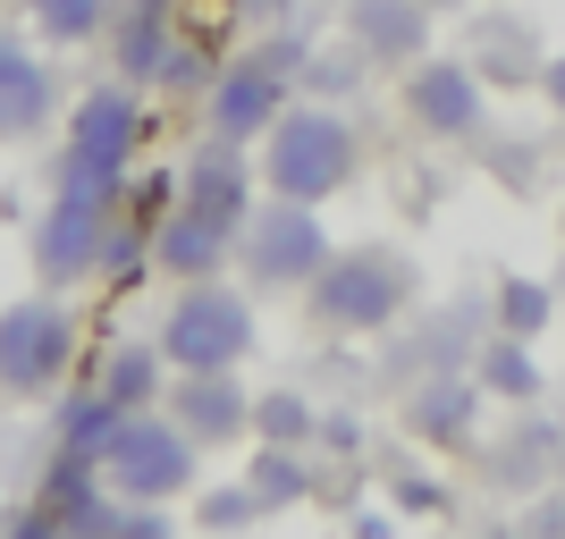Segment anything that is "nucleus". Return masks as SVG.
Instances as JSON below:
<instances>
[{
	"label": "nucleus",
	"instance_id": "28",
	"mask_svg": "<svg viewBox=\"0 0 565 539\" xmlns=\"http://www.w3.org/2000/svg\"><path fill=\"white\" fill-rule=\"evenodd\" d=\"M212 51L203 43H186V34H178V43H169V60H161V76H152V94H169V101H203L212 94Z\"/></svg>",
	"mask_w": 565,
	"mask_h": 539
},
{
	"label": "nucleus",
	"instance_id": "34",
	"mask_svg": "<svg viewBox=\"0 0 565 539\" xmlns=\"http://www.w3.org/2000/svg\"><path fill=\"white\" fill-rule=\"evenodd\" d=\"M541 94H548V110L565 118V51H557V60H548V68H541Z\"/></svg>",
	"mask_w": 565,
	"mask_h": 539
},
{
	"label": "nucleus",
	"instance_id": "27",
	"mask_svg": "<svg viewBox=\"0 0 565 539\" xmlns=\"http://www.w3.org/2000/svg\"><path fill=\"white\" fill-rule=\"evenodd\" d=\"M548 312H557V304H548L541 279H498V287H490V321L507 328V337H541Z\"/></svg>",
	"mask_w": 565,
	"mask_h": 539
},
{
	"label": "nucleus",
	"instance_id": "10",
	"mask_svg": "<svg viewBox=\"0 0 565 539\" xmlns=\"http://www.w3.org/2000/svg\"><path fill=\"white\" fill-rule=\"evenodd\" d=\"M287 68H270L262 51H245L236 68H220L212 76V94H203V118H212V136H236V143H262L270 127H279V110H287Z\"/></svg>",
	"mask_w": 565,
	"mask_h": 539
},
{
	"label": "nucleus",
	"instance_id": "7",
	"mask_svg": "<svg viewBox=\"0 0 565 539\" xmlns=\"http://www.w3.org/2000/svg\"><path fill=\"white\" fill-rule=\"evenodd\" d=\"M76 363V312L60 295H18L0 304V397H51Z\"/></svg>",
	"mask_w": 565,
	"mask_h": 539
},
{
	"label": "nucleus",
	"instance_id": "24",
	"mask_svg": "<svg viewBox=\"0 0 565 539\" xmlns=\"http://www.w3.org/2000/svg\"><path fill=\"white\" fill-rule=\"evenodd\" d=\"M557 446H565L557 422H523V439L498 446V481H507V489H541V481H557Z\"/></svg>",
	"mask_w": 565,
	"mask_h": 539
},
{
	"label": "nucleus",
	"instance_id": "1",
	"mask_svg": "<svg viewBox=\"0 0 565 539\" xmlns=\"http://www.w3.org/2000/svg\"><path fill=\"white\" fill-rule=\"evenodd\" d=\"M405 304H414V261L397 245H338L305 287V321L330 337H380Z\"/></svg>",
	"mask_w": 565,
	"mask_h": 539
},
{
	"label": "nucleus",
	"instance_id": "8",
	"mask_svg": "<svg viewBox=\"0 0 565 539\" xmlns=\"http://www.w3.org/2000/svg\"><path fill=\"white\" fill-rule=\"evenodd\" d=\"M118 203H102V194H76V186H51L43 219H34V279L60 295V287H85L102 261V236H110Z\"/></svg>",
	"mask_w": 565,
	"mask_h": 539
},
{
	"label": "nucleus",
	"instance_id": "18",
	"mask_svg": "<svg viewBox=\"0 0 565 539\" xmlns=\"http://www.w3.org/2000/svg\"><path fill=\"white\" fill-rule=\"evenodd\" d=\"M94 388H102L110 405H127V413L161 405V388H169V354H161V337H118Z\"/></svg>",
	"mask_w": 565,
	"mask_h": 539
},
{
	"label": "nucleus",
	"instance_id": "2",
	"mask_svg": "<svg viewBox=\"0 0 565 539\" xmlns=\"http://www.w3.org/2000/svg\"><path fill=\"white\" fill-rule=\"evenodd\" d=\"M136 143H143V101L136 85H85L68 101V143L51 161V186H76V194H102L118 203L127 194V169H136Z\"/></svg>",
	"mask_w": 565,
	"mask_h": 539
},
{
	"label": "nucleus",
	"instance_id": "6",
	"mask_svg": "<svg viewBox=\"0 0 565 539\" xmlns=\"http://www.w3.org/2000/svg\"><path fill=\"white\" fill-rule=\"evenodd\" d=\"M194 464H203V446L178 430V413H127L118 422V439L102 446V481H110L118 497H194L203 481H194Z\"/></svg>",
	"mask_w": 565,
	"mask_h": 539
},
{
	"label": "nucleus",
	"instance_id": "33",
	"mask_svg": "<svg viewBox=\"0 0 565 539\" xmlns=\"http://www.w3.org/2000/svg\"><path fill=\"white\" fill-rule=\"evenodd\" d=\"M312 446H338V455H354V446H363V422H347V413H321Z\"/></svg>",
	"mask_w": 565,
	"mask_h": 539
},
{
	"label": "nucleus",
	"instance_id": "9",
	"mask_svg": "<svg viewBox=\"0 0 565 539\" xmlns=\"http://www.w3.org/2000/svg\"><path fill=\"white\" fill-rule=\"evenodd\" d=\"M405 118H414L423 136H439V143H465V136H481V118H490V85H481L472 60L423 51V60L405 68Z\"/></svg>",
	"mask_w": 565,
	"mask_h": 539
},
{
	"label": "nucleus",
	"instance_id": "11",
	"mask_svg": "<svg viewBox=\"0 0 565 539\" xmlns=\"http://www.w3.org/2000/svg\"><path fill=\"white\" fill-rule=\"evenodd\" d=\"M178 212H203L220 228H245L254 212V161H245V143L236 136H203L178 161Z\"/></svg>",
	"mask_w": 565,
	"mask_h": 539
},
{
	"label": "nucleus",
	"instance_id": "16",
	"mask_svg": "<svg viewBox=\"0 0 565 539\" xmlns=\"http://www.w3.org/2000/svg\"><path fill=\"white\" fill-rule=\"evenodd\" d=\"M178 43V0H110V76L118 85H152Z\"/></svg>",
	"mask_w": 565,
	"mask_h": 539
},
{
	"label": "nucleus",
	"instance_id": "4",
	"mask_svg": "<svg viewBox=\"0 0 565 539\" xmlns=\"http://www.w3.org/2000/svg\"><path fill=\"white\" fill-rule=\"evenodd\" d=\"M262 346L254 304L220 279H186L161 312V354L169 371H245V354Z\"/></svg>",
	"mask_w": 565,
	"mask_h": 539
},
{
	"label": "nucleus",
	"instance_id": "12",
	"mask_svg": "<svg viewBox=\"0 0 565 539\" xmlns=\"http://www.w3.org/2000/svg\"><path fill=\"white\" fill-rule=\"evenodd\" d=\"M481 405H490V397H481V379H472V371H423L414 388H405L397 413H405V439L448 446V455H456V446L481 439Z\"/></svg>",
	"mask_w": 565,
	"mask_h": 539
},
{
	"label": "nucleus",
	"instance_id": "21",
	"mask_svg": "<svg viewBox=\"0 0 565 539\" xmlns=\"http://www.w3.org/2000/svg\"><path fill=\"white\" fill-rule=\"evenodd\" d=\"M472 379H481V397H507V405H532L541 397V363H532V337H481L472 354Z\"/></svg>",
	"mask_w": 565,
	"mask_h": 539
},
{
	"label": "nucleus",
	"instance_id": "32",
	"mask_svg": "<svg viewBox=\"0 0 565 539\" xmlns=\"http://www.w3.org/2000/svg\"><path fill=\"white\" fill-rule=\"evenodd\" d=\"M228 9H236V25H254V34H270V25H287L296 9H305V0H228Z\"/></svg>",
	"mask_w": 565,
	"mask_h": 539
},
{
	"label": "nucleus",
	"instance_id": "23",
	"mask_svg": "<svg viewBox=\"0 0 565 539\" xmlns=\"http://www.w3.org/2000/svg\"><path fill=\"white\" fill-rule=\"evenodd\" d=\"M25 18L43 51H85L110 34V0H25Z\"/></svg>",
	"mask_w": 565,
	"mask_h": 539
},
{
	"label": "nucleus",
	"instance_id": "5",
	"mask_svg": "<svg viewBox=\"0 0 565 539\" xmlns=\"http://www.w3.org/2000/svg\"><path fill=\"white\" fill-rule=\"evenodd\" d=\"M330 228H321V203H296V194H270L245 212L236 228V261H245V279L262 295H305L321 279V261H330Z\"/></svg>",
	"mask_w": 565,
	"mask_h": 539
},
{
	"label": "nucleus",
	"instance_id": "14",
	"mask_svg": "<svg viewBox=\"0 0 565 539\" xmlns=\"http://www.w3.org/2000/svg\"><path fill=\"white\" fill-rule=\"evenodd\" d=\"M169 413H178V430H186L194 446H228V439L254 430V397L236 388V371H178Z\"/></svg>",
	"mask_w": 565,
	"mask_h": 539
},
{
	"label": "nucleus",
	"instance_id": "26",
	"mask_svg": "<svg viewBox=\"0 0 565 539\" xmlns=\"http://www.w3.org/2000/svg\"><path fill=\"white\" fill-rule=\"evenodd\" d=\"M312 430H321V405H312V397H296V388L254 397V439H270V446H312Z\"/></svg>",
	"mask_w": 565,
	"mask_h": 539
},
{
	"label": "nucleus",
	"instance_id": "15",
	"mask_svg": "<svg viewBox=\"0 0 565 539\" xmlns=\"http://www.w3.org/2000/svg\"><path fill=\"white\" fill-rule=\"evenodd\" d=\"M347 43L372 68H414L430 51V9L423 0H347Z\"/></svg>",
	"mask_w": 565,
	"mask_h": 539
},
{
	"label": "nucleus",
	"instance_id": "22",
	"mask_svg": "<svg viewBox=\"0 0 565 539\" xmlns=\"http://www.w3.org/2000/svg\"><path fill=\"white\" fill-rule=\"evenodd\" d=\"M118 422H127V405H110L102 388H76V397L51 413V439L68 446V455H94V464H102V446L118 439Z\"/></svg>",
	"mask_w": 565,
	"mask_h": 539
},
{
	"label": "nucleus",
	"instance_id": "30",
	"mask_svg": "<svg viewBox=\"0 0 565 539\" xmlns=\"http://www.w3.org/2000/svg\"><path fill=\"white\" fill-rule=\"evenodd\" d=\"M363 68H372V60L347 43V51H305V68H296V76H305L312 101H347L354 85H363Z\"/></svg>",
	"mask_w": 565,
	"mask_h": 539
},
{
	"label": "nucleus",
	"instance_id": "31",
	"mask_svg": "<svg viewBox=\"0 0 565 539\" xmlns=\"http://www.w3.org/2000/svg\"><path fill=\"white\" fill-rule=\"evenodd\" d=\"M397 506H405V515H439V506H448V489H439V481H423V472H397Z\"/></svg>",
	"mask_w": 565,
	"mask_h": 539
},
{
	"label": "nucleus",
	"instance_id": "13",
	"mask_svg": "<svg viewBox=\"0 0 565 539\" xmlns=\"http://www.w3.org/2000/svg\"><path fill=\"white\" fill-rule=\"evenodd\" d=\"M60 118V76L43 68V51L0 25V143H34Z\"/></svg>",
	"mask_w": 565,
	"mask_h": 539
},
{
	"label": "nucleus",
	"instance_id": "37",
	"mask_svg": "<svg viewBox=\"0 0 565 539\" xmlns=\"http://www.w3.org/2000/svg\"><path fill=\"white\" fill-rule=\"evenodd\" d=\"M557 228H565V219H557Z\"/></svg>",
	"mask_w": 565,
	"mask_h": 539
},
{
	"label": "nucleus",
	"instance_id": "29",
	"mask_svg": "<svg viewBox=\"0 0 565 539\" xmlns=\"http://www.w3.org/2000/svg\"><path fill=\"white\" fill-rule=\"evenodd\" d=\"M270 515L254 497V481H228V489H194V522L203 531H254V522Z\"/></svg>",
	"mask_w": 565,
	"mask_h": 539
},
{
	"label": "nucleus",
	"instance_id": "36",
	"mask_svg": "<svg viewBox=\"0 0 565 539\" xmlns=\"http://www.w3.org/2000/svg\"><path fill=\"white\" fill-rule=\"evenodd\" d=\"M557 489H565V446H557Z\"/></svg>",
	"mask_w": 565,
	"mask_h": 539
},
{
	"label": "nucleus",
	"instance_id": "19",
	"mask_svg": "<svg viewBox=\"0 0 565 539\" xmlns=\"http://www.w3.org/2000/svg\"><path fill=\"white\" fill-rule=\"evenodd\" d=\"M465 60L481 68V85H541V68H548V51L532 43V25H507V18H481Z\"/></svg>",
	"mask_w": 565,
	"mask_h": 539
},
{
	"label": "nucleus",
	"instance_id": "25",
	"mask_svg": "<svg viewBox=\"0 0 565 539\" xmlns=\"http://www.w3.org/2000/svg\"><path fill=\"white\" fill-rule=\"evenodd\" d=\"M94 279H102V287H143V279H152V228H143L136 212H118V219H110Z\"/></svg>",
	"mask_w": 565,
	"mask_h": 539
},
{
	"label": "nucleus",
	"instance_id": "17",
	"mask_svg": "<svg viewBox=\"0 0 565 539\" xmlns=\"http://www.w3.org/2000/svg\"><path fill=\"white\" fill-rule=\"evenodd\" d=\"M228 261H236V228H220L203 212H169L152 228V270L161 279H220Z\"/></svg>",
	"mask_w": 565,
	"mask_h": 539
},
{
	"label": "nucleus",
	"instance_id": "35",
	"mask_svg": "<svg viewBox=\"0 0 565 539\" xmlns=\"http://www.w3.org/2000/svg\"><path fill=\"white\" fill-rule=\"evenodd\" d=\"M423 9H430V18H439V9L456 18V9H481V0H423Z\"/></svg>",
	"mask_w": 565,
	"mask_h": 539
},
{
	"label": "nucleus",
	"instance_id": "3",
	"mask_svg": "<svg viewBox=\"0 0 565 539\" xmlns=\"http://www.w3.org/2000/svg\"><path fill=\"white\" fill-rule=\"evenodd\" d=\"M354 177V127L330 110V101H287L279 127L262 136V186L296 194V203H330Z\"/></svg>",
	"mask_w": 565,
	"mask_h": 539
},
{
	"label": "nucleus",
	"instance_id": "20",
	"mask_svg": "<svg viewBox=\"0 0 565 539\" xmlns=\"http://www.w3.org/2000/svg\"><path fill=\"white\" fill-rule=\"evenodd\" d=\"M245 481H254V497L279 515V506H305L312 489H321V472H312V446H270L254 439V464H245Z\"/></svg>",
	"mask_w": 565,
	"mask_h": 539
}]
</instances>
